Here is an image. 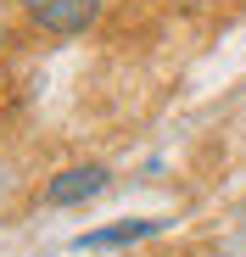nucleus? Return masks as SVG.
Here are the masks:
<instances>
[{"label": "nucleus", "instance_id": "f257e3e1", "mask_svg": "<svg viewBox=\"0 0 246 257\" xmlns=\"http://www.w3.org/2000/svg\"><path fill=\"white\" fill-rule=\"evenodd\" d=\"M23 12L39 34H51V39H73V34H84L101 12V0H23Z\"/></svg>", "mask_w": 246, "mask_h": 257}, {"label": "nucleus", "instance_id": "f03ea898", "mask_svg": "<svg viewBox=\"0 0 246 257\" xmlns=\"http://www.w3.org/2000/svg\"><path fill=\"white\" fill-rule=\"evenodd\" d=\"M106 168L101 162H78V168H62V174L45 185V201L51 207H78V201H90V196H101L106 190Z\"/></svg>", "mask_w": 246, "mask_h": 257}, {"label": "nucleus", "instance_id": "7ed1b4c3", "mask_svg": "<svg viewBox=\"0 0 246 257\" xmlns=\"http://www.w3.org/2000/svg\"><path fill=\"white\" fill-rule=\"evenodd\" d=\"M157 229H162V218H123V224H106V229H84L73 246L78 251H112V246H135V240H146Z\"/></svg>", "mask_w": 246, "mask_h": 257}, {"label": "nucleus", "instance_id": "20e7f679", "mask_svg": "<svg viewBox=\"0 0 246 257\" xmlns=\"http://www.w3.org/2000/svg\"><path fill=\"white\" fill-rule=\"evenodd\" d=\"M218 257H246V235H240V240H229V246H224Z\"/></svg>", "mask_w": 246, "mask_h": 257}, {"label": "nucleus", "instance_id": "39448f33", "mask_svg": "<svg viewBox=\"0 0 246 257\" xmlns=\"http://www.w3.org/2000/svg\"><path fill=\"white\" fill-rule=\"evenodd\" d=\"M0 51H6V17H0Z\"/></svg>", "mask_w": 246, "mask_h": 257}]
</instances>
